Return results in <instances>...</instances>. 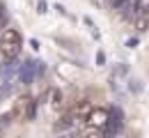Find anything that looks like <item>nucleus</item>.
<instances>
[{
  "label": "nucleus",
  "instance_id": "nucleus-1",
  "mask_svg": "<svg viewBox=\"0 0 149 138\" xmlns=\"http://www.w3.org/2000/svg\"><path fill=\"white\" fill-rule=\"evenodd\" d=\"M21 46H23V37H21L19 30L14 28H7L0 37V51L7 60H16L21 53Z\"/></svg>",
  "mask_w": 149,
  "mask_h": 138
},
{
  "label": "nucleus",
  "instance_id": "nucleus-2",
  "mask_svg": "<svg viewBox=\"0 0 149 138\" xmlns=\"http://www.w3.org/2000/svg\"><path fill=\"white\" fill-rule=\"evenodd\" d=\"M37 115V101L30 97V95H23L14 101V108H12V118H16L19 122H30Z\"/></svg>",
  "mask_w": 149,
  "mask_h": 138
},
{
  "label": "nucleus",
  "instance_id": "nucleus-3",
  "mask_svg": "<svg viewBox=\"0 0 149 138\" xmlns=\"http://www.w3.org/2000/svg\"><path fill=\"white\" fill-rule=\"evenodd\" d=\"M85 127H92V129H101L103 131V127H106V122H108V108H103V106H96V108H90L87 113H85Z\"/></svg>",
  "mask_w": 149,
  "mask_h": 138
},
{
  "label": "nucleus",
  "instance_id": "nucleus-4",
  "mask_svg": "<svg viewBox=\"0 0 149 138\" xmlns=\"http://www.w3.org/2000/svg\"><path fill=\"white\" fill-rule=\"evenodd\" d=\"M41 71H44V64H41V62H37V60H28V62H23V64L19 67V81L23 83V85H30Z\"/></svg>",
  "mask_w": 149,
  "mask_h": 138
},
{
  "label": "nucleus",
  "instance_id": "nucleus-5",
  "mask_svg": "<svg viewBox=\"0 0 149 138\" xmlns=\"http://www.w3.org/2000/svg\"><path fill=\"white\" fill-rule=\"evenodd\" d=\"M122 127H124L122 111H119V108H110V111H108V122H106V127H103V138L117 136V134L122 131Z\"/></svg>",
  "mask_w": 149,
  "mask_h": 138
},
{
  "label": "nucleus",
  "instance_id": "nucleus-6",
  "mask_svg": "<svg viewBox=\"0 0 149 138\" xmlns=\"http://www.w3.org/2000/svg\"><path fill=\"white\" fill-rule=\"evenodd\" d=\"M14 71H19V62H16V60H7V62H2V67H0V78L9 81V76H12Z\"/></svg>",
  "mask_w": 149,
  "mask_h": 138
},
{
  "label": "nucleus",
  "instance_id": "nucleus-7",
  "mask_svg": "<svg viewBox=\"0 0 149 138\" xmlns=\"http://www.w3.org/2000/svg\"><path fill=\"white\" fill-rule=\"evenodd\" d=\"M48 97H51V108H53V111H60V108H62V106H64V104H62V92H60V90H51V92H48Z\"/></svg>",
  "mask_w": 149,
  "mask_h": 138
},
{
  "label": "nucleus",
  "instance_id": "nucleus-8",
  "mask_svg": "<svg viewBox=\"0 0 149 138\" xmlns=\"http://www.w3.org/2000/svg\"><path fill=\"white\" fill-rule=\"evenodd\" d=\"M9 120H12V115H0V136L7 131V127H9Z\"/></svg>",
  "mask_w": 149,
  "mask_h": 138
},
{
  "label": "nucleus",
  "instance_id": "nucleus-9",
  "mask_svg": "<svg viewBox=\"0 0 149 138\" xmlns=\"http://www.w3.org/2000/svg\"><path fill=\"white\" fill-rule=\"evenodd\" d=\"M0 28L5 30L7 28V12H5V5L0 2Z\"/></svg>",
  "mask_w": 149,
  "mask_h": 138
},
{
  "label": "nucleus",
  "instance_id": "nucleus-10",
  "mask_svg": "<svg viewBox=\"0 0 149 138\" xmlns=\"http://www.w3.org/2000/svg\"><path fill=\"white\" fill-rule=\"evenodd\" d=\"M126 5H129V0H112V9H117V12L124 9Z\"/></svg>",
  "mask_w": 149,
  "mask_h": 138
},
{
  "label": "nucleus",
  "instance_id": "nucleus-11",
  "mask_svg": "<svg viewBox=\"0 0 149 138\" xmlns=\"http://www.w3.org/2000/svg\"><path fill=\"white\" fill-rule=\"evenodd\" d=\"M62 138H64V136H62Z\"/></svg>",
  "mask_w": 149,
  "mask_h": 138
}]
</instances>
